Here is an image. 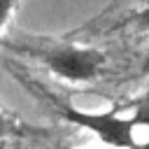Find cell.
Returning a JSON list of instances; mask_svg holds the SVG:
<instances>
[{
  "label": "cell",
  "mask_w": 149,
  "mask_h": 149,
  "mask_svg": "<svg viewBox=\"0 0 149 149\" xmlns=\"http://www.w3.org/2000/svg\"><path fill=\"white\" fill-rule=\"evenodd\" d=\"M26 126L12 116H7L5 112H0V140H7V137H14V135H26Z\"/></svg>",
  "instance_id": "obj_4"
},
{
  "label": "cell",
  "mask_w": 149,
  "mask_h": 149,
  "mask_svg": "<svg viewBox=\"0 0 149 149\" xmlns=\"http://www.w3.org/2000/svg\"><path fill=\"white\" fill-rule=\"evenodd\" d=\"M30 54L40 58L54 74L68 81H91L100 74L105 65V54L88 47H72V44L37 47L30 49Z\"/></svg>",
  "instance_id": "obj_1"
},
{
  "label": "cell",
  "mask_w": 149,
  "mask_h": 149,
  "mask_svg": "<svg viewBox=\"0 0 149 149\" xmlns=\"http://www.w3.org/2000/svg\"><path fill=\"white\" fill-rule=\"evenodd\" d=\"M140 149H149V142H142V144H140Z\"/></svg>",
  "instance_id": "obj_7"
},
{
  "label": "cell",
  "mask_w": 149,
  "mask_h": 149,
  "mask_svg": "<svg viewBox=\"0 0 149 149\" xmlns=\"http://www.w3.org/2000/svg\"><path fill=\"white\" fill-rule=\"evenodd\" d=\"M128 107L133 109V114L128 116L133 126H149V91L142 93L137 100H133Z\"/></svg>",
  "instance_id": "obj_3"
},
{
  "label": "cell",
  "mask_w": 149,
  "mask_h": 149,
  "mask_svg": "<svg viewBox=\"0 0 149 149\" xmlns=\"http://www.w3.org/2000/svg\"><path fill=\"white\" fill-rule=\"evenodd\" d=\"M130 19H133V23H135L140 30L149 33V5H147V7H142V9H137Z\"/></svg>",
  "instance_id": "obj_5"
},
{
  "label": "cell",
  "mask_w": 149,
  "mask_h": 149,
  "mask_svg": "<svg viewBox=\"0 0 149 149\" xmlns=\"http://www.w3.org/2000/svg\"><path fill=\"white\" fill-rule=\"evenodd\" d=\"M58 114L65 121L91 130L109 149H140V142L133 133L135 126L128 116H121L116 112H84L72 105H58Z\"/></svg>",
  "instance_id": "obj_2"
},
{
  "label": "cell",
  "mask_w": 149,
  "mask_h": 149,
  "mask_svg": "<svg viewBox=\"0 0 149 149\" xmlns=\"http://www.w3.org/2000/svg\"><path fill=\"white\" fill-rule=\"evenodd\" d=\"M16 2H19V0H0V30H2V26L7 23V19H9V14L14 12V7H16Z\"/></svg>",
  "instance_id": "obj_6"
}]
</instances>
